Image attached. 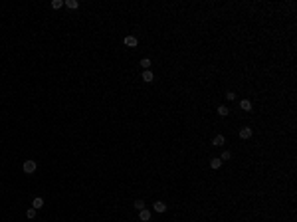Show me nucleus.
Returning <instances> with one entry per match:
<instances>
[{
  "mask_svg": "<svg viewBox=\"0 0 297 222\" xmlns=\"http://www.w3.org/2000/svg\"><path fill=\"white\" fill-rule=\"evenodd\" d=\"M26 216H28V218H30V220H34V218H36V208H28Z\"/></svg>",
  "mask_w": 297,
  "mask_h": 222,
  "instance_id": "13",
  "label": "nucleus"
},
{
  "mask_svg": "<svg viewBox=\"0 0 297 222\" xmlns=\"http://www.w3.org/2000/svg\"><path fill=\"white\" fill-rule=\"evenodd\" d=\"M226 99H228V101H234V99H236V93H234V91H228V93H226Z\"/></svg>",
  "mask_w": 297,
  "mask_h": 222,
  "instance_id": "18",
  "label": "nucleus"
},
{
  "mask_svg": "<svg viewBox=\"0 0 297 222\" xmlns=\"http://www.w3.org/2000/svg\"><path fill=\"white\" fill-rule=\"evenodd\" d=\"M42 206H44V198H40V196H38V198H34V202H32V208H36V210H38V208H42Z\"/></svg>",
  "mask_w": 297,
  "mask_h": 222,
  "instance_id": "10",
  "label": "nucleus"
},
{
  "mask_svg": "<svg viewBox=\"0 0 297 222\" xmlns=\"http://www.w3.org/2000/svg\"><path fill=\"white\" fill-rule=\"evenodd\" d=\"M61 6H64V2H61V0H54V2H52V8H56V10H58V8H61Z\"/></svg>",
  "mask_w": 297,
  "mask_h": 222,
  "instance_id": "17",
  "label": "nucleus"
},
{
  "mask_svg": "<svg viewBox=\"0 0 297 222\" xmlns=\"http://www.w3.org/2000/svg\"><path fill=\"white\" fill-rule=\"evenodd\" d=\"M123 44H125V46H129V48H135V46L139 44V42H137V38H135V36H125Z\"/></svg>",
  "mask_w": 297,
  "mask_h": 222,
  "instance_id": "2",
  "label": "nucleus"
},
{
  "mask_svg": "<svg viewBox=\"0 0 297 222\" xmlns=\"http://www.w3.org/2000/svg\"><path fill=\"white\" fill-rule=\"evenodd\" d=\"M139 218H141V222H149L150 220V212L147 210V208H143V210H139Z\"/></svg>",
  "mask_w": 297,
  "mask_h": 222,
  "instance_id": "3",
  "label": "nucleus"
},
{
  "mask_svg": "<svg viewBox=\"0 0 297 222\" xmlns=\"http://www.w3.org/2000/svg\"><path fill=\"white\" fill-rule=\"evenodd\" d=\"M135 208H137V210H143V208H145V202H143V200H135Z\"/></svg>",
  "mask_w": 297,
  "mask_h": 222,
  "instance_id": "16",
  "label": "nucleus"
},
{
  "mask_svg": "<svg viewBox=\"0 0 297 222\" xmlns=\"http://www.w3.org/2000/svg\"><path fill=\"white\" fill-rule=\"evenodd\" d=\"M24 173L26 175H32V173H36V169H38V165H36V161H32V159H28L26 163H24Z\"/></svg>",
  "mask_w": 297,
  "mask_h": 222,
  "instance_id": "1",
  "label": "nucleus"
},
{
  "mask_svg": "<svg viewBox=\"0 0 297 222\" xmlns=\"http://www.w3.org/2000/svg\"><path fill=\"white\" fill-rule=\"evenodd\" d=\"M65 6L72 8V10H75V8L79 6V2H77V0H68V2H65Z\"/></svg>",
  "mask_w": 297,
  "mask_h": 222,
  "instance_id": "12",
  "label": "nucleus"
},
{
  "mask_svg": "<svg viewBox=\"0 0 297 222\" xmlns=\"http://www.w3.org/2000/svg\"><path fill=\"white\" fill-rule=\"evenodd\" d=\"M141 66H143L145 70H149L150 68V60H149V58H143V60H141Z\"/></svg>",
  "mask_w": 297,
  "mask_h": 222,
  "instance_id": "15",
  "label": "nucleus"
},
{
  "mask_svg": "<svg viewBox=\"0 0 297 222\" xmlns=\"http://www.w3.org/2000/svg\"><path fill=\"white\" fill-rule=\"evenodd\" d=\"M224 143H226L224 135H216V137H214V141H212V145H214V147H222Z\"/></svg>",
  "mask_w": 297,
  "mask_h": 222,
  "instance_id": "5",
  "label": "nucleus"
},
{
  "mask_svg": "<svg viewBox=\"0 0 297 222\" xmlns=\"http://www.w3.org/2000/svg\"><path fill=\"white\" fill-rule=\"evenodd\" d=\"M153 208H154V212H165L166 210V204L161 202V200H157V202L153 204Z\"/></svg>",
  "mask_w": 297,
  "mask_h": 222,
  "instance_id": "4",
  "label": "nucleus"
},
{
  "mask_svg": "<svg viewBox=\"0 0 297 222\" xmlns=\"http://www.w3.org/2000/svg\"><path fill=\"white\" fill-rule=\"evenodd\" d=\"M216 113H218L220 117H226V115H228V113H230V109H228V107H226V105H220L218 109H216Z\"/></svg>",
  "mask_w": 297,
  "mask_h": 222,
  "instance_id": "9",
  "label": "nucleus"
},
{
  "mask_svg": "<svg viewBox=\"0 0 297 222\" xmlns=\"http://www.w3.org/2000/svg\"><path fill=\"white\" fill-rule=\"evenodd\" d=\"M210 167H212V169H220V167H222V161H220V159H212Z\"/></svg>",
  "mask_w": 297,
  "mask_h": 222,
  "instance_id": "11",
  "label": "nucleus"
},
{
  "mask_svg": "<svg viewBox=\"0 0 297 222\" xmlns=\"http://www.w3.org/2000/svg\"><path fill=\"white\" fill-rule=\"evenodd\" d=\"M240 107L244 111H250V109H252V101H250V99H242V101H240Z\"/></svg>",
  "mask_w": 297,
  "mask_h": 222,
  "instance_id": "7",
  "label": "nucleus"
},
{
  "mask_svg": "<svg viewBox=\"0 0 297 222\" xmlns=\"http://www.w3.org/2000/svg\"><path fill=\"white\" fill-rule=\"evenodd\" d=\"M154 79V75H153V72H149V70H145L143 72V81H147V83H150Z\"/></svg>",
  "mask_w": 297,
  "mask_h": 222,
  "instance_id": "8",
  "label": "nucleus"
},
{
  "mask_svg": "<svg viewBox=\"0 0 297 222\" xmlns=\"http://www.w3.org/2000/svg\"><path fill=\"white\" fill-rule=\"evenodd\" d=\"M240 137H242V139H250V137H252V129H250V127L240 129Z\"/></svg>",
  "mask_w": 297,
  "mask_h": 222,
  "instance_id": "6",
  "label": "nucleus"
},
{
  "mask_svg": "<svg viewBox=\"0 0 297 222\" xmlns=\"http://www.w3.org/2000/svg\"><path fill=\"white\" fill-rule=\"evenodd\" d=\"M230 159H232V153H230V151H224L222 157H220V161H230Z\"/></svg>",
  "mask_w": 297,
  "mask_h": 222,
  "instance_id": "14",
  "label": "nucleus"
}]
</instances>
